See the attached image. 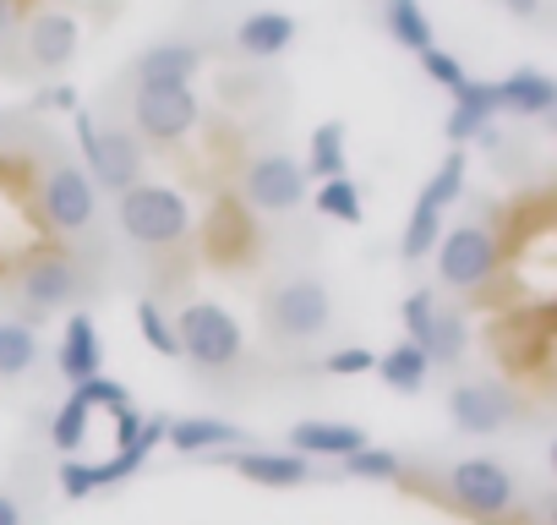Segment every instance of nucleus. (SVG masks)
<instances>
[{"label": "nucleus", "mask_w": 557, "mask_h": 525, "mask_svg": "<svg viewBox=\"0 0 557 525\" xmlns=\"http://www.w3.org/2000/svg\"><path fill=\"white\" fill-rule=\"evenodd\" d=\"M0 525H23V509H17L12 492H0Z\"/></svg>", "instance_id": "39"}, {"label": "nucleus", "mask_w": 557, "mask_h": 525, "mask_svg": "<svg viewBox=\"0 0 557 525\" xmlns=\"http://www.w3.org/2000/svg\"><path fill=\"white\" fill-rule=\"evenodd\" d=\"M72 132H77L83 170H88V181H94V186H110V192L121 197L126 186H137V181H143V143H137L132 132H99V126H94V115H88L83 105L72 110Z\"/></svg>", "instance_id": "2"}, {"label": "nucleus", "mask_w": 557, "mask_h": 525, "mask_svg": "<svg viewBox=\"0 0 557 525\" xmlns=\"http://www.w3.org/2000/svg\"><path fill=\"white\" fill-rule=\"evenodd\" d=\"M50 105H55V110H66V115H72V110H77V88H66V83H61V88H55V94H50Z\"/></svg>", "instance_id": "40"}, {"label": "nucleus", "mask_w": 557, "mask_h": 525, "mask_svg": "<svg viewBox=\"0 0 557 525\" xmlns=\"http://www.w3.org/2000/svg\"><path fill=\"white\" fill-rule=\"evenodd\" d=\"M137 432H143V416H137L132 405H126V411H115V449H126Z\"/></svg>", "instance_id": "38"}, {"label": "nucleus", "mask_w": 557, "mask_h": 525, "mask_svg": "<svg viewBox=\"0 0 557 525\" xmlns=\"http://www.w3.org/2000/svg\"><path fill=\"white\" fill-rule=\"evenodd\" d=\"M39 362V334L28 323H0V378H23Z\"/></svg>", "instance_id": "26"}, {"label": "nucleus", "mask_w": 557, "mask_h": 525, "mask_svg": "<svg viewBox=\"0 0 557 525\" xmlns=\"http://www.w3.org/2000/svg\"><path fill=\"white\" fill-rule=\"evenodd\" d=\"M175 345H181V356H191L202 373H219V367H235V362H240L246 334H240V323H235L219 302H191V307H181V318H175Z\"/></svg>", "instance_id": "3"}, {"label": "nucleus", "mask_w": 557, "mask_h": 525, "mask_svg": "<svg viewBox=\"0 0 557 525\" xmlns=\"http://www.w3.org/2000/svg\"><path fill=\"white\" fill-rule=\"evenodd\" d=\"M246 432L235 422H219V416H181L164 427V443L175 454H213V449H235Z\"/></svg>", "instance_id": "19"}, {"label": "nucleus", "mask_w": 557, "mask_h": 525, "mask_svg": "<svg viewBox=\"0 0 557 525\" xmlns=\"http://www.w3.org/2000/svg\"><path fill=\"white\" fill-rule=\"evenodd\" d=\"M345 476H356V481H394L399 476V454L394 449H356L350 460H345Z\"/></svg>", "instance_id": "29"}, {"label": "nucleus", "mask_w": 557, "mask_h": 525, "mask_svg": "<svg viewBox=\"0 0 557 525\" xmlns=\"http://www.w3.org/2000/svg\"><path fill=\"white\" fill-rule=\"evenodd\" d=\"M503 7H508L513 17H535V12H541V0H503Z\"/></svg>", "instance_id": "41"}, {"label": "nucleus", "mask_w": 557, "mask_h": 525, "mask_svg": "<svg viewBox=\"0 0 557 525\" xmlns=\"http://www.w3.org/2000/svg\"><path fill=\"white\" fill-rule=\"evenodd\" d=\"M132 121L143 137L153 143H181L197 126V94L191 83H159V88H137L132 99Z\"/></svg>", "instance_id": "7"}, {"label": "nucleus", "mask_w": 557, "mask_h": 525, "mask_svg": "<svg viewBox=\"0 0 557 525\" xmlns=\"http://www.w3.org/2000/svg\"><path fill=\"white\" fill-rule=\"evenodd\" d=\"M416 61H421V72H426V77H432L437 88H448V94H454V88L465 83V66H459V61H454L448 50H426V56H416Z\"/></svg>", "instance_id": "35"}, {"label": "nucleus", "mask_w": 557, "mask_h": 525, "mask_svg": "<svg viewBox=\"0 0 557 525\" xmlns=\"http://www.w3.org/2000/svg\"><path fill=\"white\" fill-rule=\"evenodd\" d=\"M486 126H492V121H481V115H470V110H448V126H443V132H448V143H454V148H465V143H470V137H481Z\"/></svg>", "instance_id": "36"}, {"label": "nucleus", "mask_w": 557, "mask_h": 525, "mask_svg": "<svg viewBox=\"0 0 557 525\" xmlns=\"http://www.w3.org/2000/svg\"><path fill=\"white\" fill-rule=\"evenodd\" d=\"M137 329H143V340H148L159 356H181V345H175V323L164 318L159 302H137Z\"/></svg>", "instance_id": "30"}, {"label": "nucleus", "mask_w": 557, "mask_h": 525, "mask_svg": "<svg viewBox=\"0 0 557 525\" xmlns=\"http://www.w3.org/2000/svg\"><path fill=\"white\" fill-rule=\"evenodd\" d=\"M307 181H339L350 175V148H345V126L339 121H323L312 132V148H307Z\"/></svg>", "instance_id": "21"}, {"label": "nucleus", "mask_w": 557, "mask_h": 525, "mask_svg": "<svg viewBox=\"0 0 557 525\" xmlns=\"http://www.w3.org/2000/svg\"><path fill=\"white\" fill-rule=\"evenodd\" d=\"M437 241H443V213L416 197V208H410V219H405V235H399V257H405V262H421L426 252H437Z\"/></svg>", "instance_id": "25"}, {"label": "nucleus", "mask_w": 557, "mask_h": 525, "mask_svg": "<svg viewBox=\"0 0 557 525\" xmlns=\"http://www.w3.org/2000/svg\"><path fill=\"white\" fill-rule=\"evenodd\" d=\"M240 192H246V203L262 208V213H290V208L307 203V170H301L290 154H262V159H251Z\"/></svg>", "instance_id": "8"}, {"label": "nucleus", "mask_w": 557, "mask_h": 525, "mask_svg": "<svg viewBox=\"0 0 557 525\" xmlns=\"http://www.w3.org/2000/svg\"><path fill=\"white\" fill-rule=\"evenodd\" d=\"M45 213H50V224L55 230H66V235H83L94 219H99V186L88 181V170L83 164H55L50 175H45Z\"/></svg>", "instance_id": "9"}, {"label": "nucleus", "mask_w": 557, "mask_h": 525, "mask_svg": "<svg viewBox=\"0 0 557 525\" xmlns=\"http://www.w3.org/2000/svg\"><path fill=\"white\" fill-rule=\"evenodd\" d=\"M367 449V432L356 422H296L290 427V454L301 460H350Z\"/></svg>", "instance_id": "14"}, {"label": "nucleus", "mask_w": 557, "mask_h": 525, "mask_svg": "<svg viewBox=\"0 0 557 525\" xmlns=\"http://www.w3.org/2000/svg\"><path fill=\"white\" fill-rule=\"evenodd\" d=\"M72 394L88 405V411H126L132 400H126V383H115V378H104V373H94V378H83V383H72Z\"/></svg>", "instance_id": "31"}, {"label": "nucleus", "mask_w": 557, "mask_h": 525, "mask_svg": "<svg viewBox=\"0 0 557 525\" xmlns=\"http://www.w3.org/2000/svg\"><path fill=\"white\" fill-rule=\"evenodd\" d=\"M12 34V0H0V39Z\"/></svg>", "instance_id": "42"}, {"label": "nucleus", "mask_w": 557, "mask_h": 525, "mask_svg": "<svg viewBox=\"0 0 557 525\" xmlns=\"http://www.w3.org/2000/svg\"><path fill=\"white\" fill-rule=\"evenodd\" d=\"M448 492H454L459 509H470V514H481V520H497V514H508V509L519 503L513 471L497 465V460H481V454H470V460H459V465L448 471Z\"/></svg>", "instance_id": "6"}, {"label": "nucleus", "mask_w": 557, "mask_h": 525, "mask_svg": "<svg viewBox=\"0 0 557 525\" xmlns=\"http://www.w3.org/2000/svg\"><path fill=\"white\" fill-rule=\"evenodd\" d=\"M230 465L246 476V481H257V487H301V481H312V460H301V454H273V449H246V454H230Z\"/></svg>", "instance_id": "18"}, {"label": "nucleus", "mask_w": 557, "mask_h": 525, "mask_svg": "<svg viewBox=\"0 0 557 525\" xmlns=\"http://www.w3.org/2000/svg\"><path fill=\"white\" fill-rule=\"evenodd\" d=\"M329 318H334V296H329V285L323 280H285V285H273L268 296H262V323L278 334V340H318L323 329H329Z\"/></svg>", "instance_id": "4"}, {"label": "nucleus", "mask_w": 557, "mask_h": 525, "mask_svg": "<svg viewBox=\"0 0 557 525\" xmlns=\"http://www.w3.org/2000/svg\"><path fill=\"white\" fill-rule=\"evenodd\" d=\"M61 492H66V498H88V492H99V487H94V465L66 460V465H61Z\"/></svg>", "instance_id": "37"}, {"label": "nucleus", "mask_w": 557, "mask_h": 525, "mask_svg": "<svg viewBox=\"0 0 557 525\" xmlns=\"http://www.w3.org/2000/svg\"><path fill=\"white\" fill-rule=\"evenodd\" d=\"M492 88H497V110H508V115L546 121V115L557 110V83H552L546 72H535V66H519V72H508V77L492 83Z\"/></svg>", "instance_id": "13"}, {"label": "nucleus", "mask_w": 557, "mask_h": 525, "mask_svg": "<svg viewBox=\"0 0 557 525\" xmlns=\"http://www.w3.org/2000/svg\"><path fill=\"white\" fill-rule=\"evenodd\" d=\"M454 110H470V115L492 121V115H497V88L481 83V77H465V83L454 88Z\"/></svg>", "instance_id": "33"}, {"label": "nucleus", "mask_w": 557, "mask_h": 525, "mask_svg": "<svg viewBox=\"0 0 557 525\" xmlns=\"http://www.w3.org/2000/svg\"><path fill=\"white\" fill-rule=\"evenodd\" d=\"M448 416H454L459 432L492 438V432H503V427L513 422V400H508L503 389H492V383H459V389L448 394Z\"/></svg>", "instance_id": "11"}, {"label": "nucleus", "mask_w": 557, "mask_h": 525, "mask_svg": "<svg viewBox=\"0 0 557 525\" xmlns=\"http://www.w3.org/2000/svg\"><path fill=\"white\" fill-rule=\"evenodd\" d=\"M426 362L432 367H454L465 351H470V329H465V318L459 313H443L437 307V318H432V329H426Z\"/></svg>", "instance_id": "23"}, {"label": "nucleus", "mask_w": 557, "mask_h": 525, "mask_svg": "<svg viewBox=\"0 0 557 525\" xmlns=\"http://www.w3.org/2000/svg\"><path fill=\"white\" fill-rule=\"evenodd\" d=\"M372 367H377V351H367V345H345V351L323 356V373H334V378H361Z\"/></svg>", "instance_id": "34"}, {"label": "nucleus", "mask_w": 557, "mask_h": 525, "mask_svg": "<svg viewBox=\"0 0 557 525\" xmlns=\"http://www.w3.org/2000/svg\"><path fill=\"white\" fill-rule=\"evenodd\" d=\"M121 230L137 241V246H175L186 241L191 230V208L175 186H159V181H137L121 192V208H115Z\"/></svg>", "instance_id": "1"}, {"label": "nucleus", "mask_w": 557, "mask_h": 525, "mask_svg": "<svg viewBox=\"0 0 557 525\" xmlns=\"http://www.w3.org/2000/svg\"><path fill=\"white\" fill-rule=\"evenodd\" d=\"M399 318H405V340H410V345H426V329H432V318H437V296H432V291H410L405 307H399Z\"/></svg>", "instance_id": "32"}, {"label": "nucleus", "mask_w": 557, "mask_h": 525, "mask_svg": "<svg viewBox=\"0 0 557 525\" xmlns=\"http://www.w3.org/2000/svg\"><path fill=\"white\" fill-rule=\"evenodd\" d=\"M202 66V50L197 45H181V39H164V45H148L137 56V88H159V83H191Z\"/></svg>", "instance_id": "15"}, {"label": "nucleus", "mask_w": 557, "mask_h": 525, "mask_svg": "<svg viewBox=\"0 0 557 525\" xmlns=\"http://www.w3.org/2000/svg\"><path fill=\"white\" fill-rule=\"evenodd\" d=\"M465 175H470L465 148H448V159L437 164V175L421 186V203H426V208H437V213H443V208H454V203L465 197Z\"/></svg>", "instance_id": "24"}, {"label": "nucleus", "mask_w": 557, "mask_h": 525, "mask_svg": "<svg viewBox=\"0 0 557 525\" xmlns=\"http://www.w3.org/2000/svg\"><path fill=\"white\" fill-rule=\"evenodd\" d=\"M17 291H23L34 323H39L45 313L66 307V302L77 296V269H72V257H61V252H39V257H28V262H23V274H17Z\"/></svg>", "instance_id": "10"}, {"label": "nucleus", "mask_w": 557, "mask_h": 525, "mask_svg": "<svg viewBox=\"0 0 557 525\" xmlns=\"http://www.w3.org/2000/svg\"><path fill=\"white\" fill-rule=\"evenodd\" d=\"M497 274V235L486 224H459L437 241V280L448 291H481Z\"/></svg>", "instance_id": "5"}, {"label": "nucleus", "mask_w": 557, "mask_h": 525, "mask_svg": "<svg viewBox=\"0 0 557 525\" xmlns=\"http://www.w3.org/2000/svg\"><path fill=\"white\" fill-rule=\"evenodd\" d=\"M318 208H323V219H339V224H361V186L350 181V175H339V181H318Z\"/></svg>", "instance_id": "27"}, {"label": "nucleus", "mask_w": 557, "mask_h": 525, "mask_svg": "<svg viewBox=\"0 0 557 525\" xmlns=\"http://www.w3.org/2000/svg\"><path fill=\"white\" fill-rule=\"evenodd\" d=\"M372 373H383V383H388V389H399V394H416V389H426V373H432V362H426V351H421V345L399 340V345H388V351L377 356V367H372Z\"/></svg>", "instance_id": "22"}, {"label": "nucleus", "mask_w": 557, "mask_h": 525, "mask_svg": "<svg viewBox=\"0 0 557 525\" xmlns=\"http://www.w3.org/2000/svg\"><path fill=\"white\" fill-rule=\"evenodd\" d=\"M50 438H55V449L72 460L77 454V443L88 438V405L77 400V394H66V405L55 411V427H50Z\"/></svg>", "instance_id": "28"}, {"label": "nucleus", "mask_w": 557, "mask_h": 525, "mask_svg": "<svg viewBox=\"0 0 557 525\" xmlns=\"http://www.w3.org/2000/svg\"><path fill=\"white\" fill-rule=\"evenodd\" d=\"M99 362H104V351H99V329H94V318H88V313H72L66 329H61V351H55L61 378H66V383H83V378L99 373Z\"/></svg>", "instance_id": "16"}, {"label": "nucleus", "mask_w": 557, "mask_h": 525, "mask_svg": "<svg viewBox=\"0 0 557 525\" xmlns=\"http://www.w3.org/2000/svg\"><path fill=\"white\" fill-rule=\"evenodd\" d=\"M77 45H83V28H77V17H66V12H39V17L28 23V34H23L28 61L45 66V72L72 66V61H77Z\"/></svg>", "instance_id": "12"}, {"label": "nucleus", "mask_w": 557, "mask_h": 525, "mask_svg": "<svg viewBox=\"0 0 557 525\" xmlns=\"http://www.w3.org/2000/svg\"><path fill=\"white\" fill-rule=\"evenodd\" d=\"M296 17H285V12H251V17H240V28H235V50L240 56H251V61H268V56H285L290 45H296Z\"/></svg>", "instance_id": "17"}, {"label": "nucleus", "mask_w": 557, "mask_h": 525, "mask_svg": "<svg viewBox=\"0 0 557 525\" xmlns=\"http://www.w3.org/2000/svg\"><path fill=\"white\" fill-rule=\"evenodd\" d=\"M383 28H388L394 45H405L410 56L437 50V34H432V17H426L421 0H383Z\"/></svg>", "instance_id": "20"}]
</instances>
